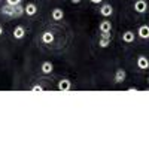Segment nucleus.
<instances>
[{"mask_svg": "<svg viewBox=\"0 0 149 149\" xmlns=\"http://www.w3.org/2000/svg\"><path fill=\"white\" fill-rule=\"evenodd\" d=\"M0 14L2 15H6V17H10V18H19L22 14H24V6L21 5H17V6H12V5H5L0 8Z\"/></svg>", "mask_w": 149, "mask_h": 149, "instance_id": "obj_1", "label": "nucleus"}, {"mask_svg": "<svg viewBox=\"0 0 149 149\" xmlns=\"http://www.w3.org/2000/svg\"><path fill=\"white\" fill-rule=\"evenodd\" d=\"M134 10L137 12V14H145V12L148 10L146 0H136L134 2Z\"/></svg>", "mask_w": 149, "mask_h": 149, "instance_id": "obj_2", "label": "nucleus"}, {"mask_svg": "<svg viewBox=\"0 0 149 149\" xmlns=\"http://www.w3.org/2000/svg\"><path fill=\"white\" fill-rule=\"evenodd\" d=\"M57 88H58V91H61V93H67V91L72 90V82H70L69 79H61V81L58 82V85H57Z\"/></svg>", "mask_w": 149, "mask_h": 149, "instance_id": "obj_3", "label": "nucleus"}, {"mask_svg": "<svg viewBox=\"0 0 149 149\" xmlns=\"http://www.w3.org/2000/svg\"><path fill=\"white\" fill-rule=\"evenodd\" d=\"M12 34H14V39L21 40V39H24V36H26V29L22 26H17L14 29V31H12Z\"/></svg>", "mask_w": 149, "mask_h": 149, "instance_id": "obj_4", "label": "nucleus"}, {"mask_svg": "<svg viewBox=\"0 0 149 149\" xmlns=\"http://www.w3.org/2000/svg\"><path fill=\"white\" fill-rule=\"evenodd\" d=\"M112 14H113V8H112L110 3H104V5L100 8V15H102V17L107 18V17H110Z\"/></svg>", "mask_w": 149, "mask_h": 149, "instance_id": "obj_5", "label": "nucleus"}, {"mask_svg": "<svg viewBox=\"0 0 149 149\" xmlns=\"http://www.w3.org/2000/svg\"><path fill=\"white\" fill-rule=\"evenodd\" d=\"M24 14L29 15V17H34L37 14V6L34 3H27L24 6Z\"/></svg>", "mask_w": 149, "mask_h": 149, "instance_id": "obj_6", "label": "nucleus"}, {"mask_svg": "<svg viewBox=\"0 0 149 149\" xmlns=\"http://www.w3.org/2000/svg\"><path fill=\"white\" fill-rule=\"evenodd\" d=\"M51 17H52L54 21H61L64 18V10L61 8H54L52 12H51Z\"/></svg>", "mask_w": 149, "mask_h": 149, "instance_id": "obj_7", "label": "nucleus"}, {"mask_svg": "<svg viewBox=\"0 0 149 149\" xmlns=\"http://www.w3.org/2000/svg\"><path fill=\"white\" fill-rule=\"evenodd\" d=\"M136 64H137L139 69L146 70V69H149V60H148L145 55H140V57H137V61H136Z\"/></svg>", "mask_w": 149, "mask_h": 149, "instance_id": "obj_8", "label": "nucleus"}, {"mask_svg": "<svg viewBox=\"0 0 149 149\" xmlns=\"http://www.w3.org/2000/svg\"><path fill=\"white\" fill-rule=\"evenodd\" d=\"M134 39H136L134 31L127 30V31H124V33H122V42H125V43H133Z\"/></svg>", "mask_w": 149, "mask_h": 149, "instance_id": "obj_9", "label": "nucleus"}, {"mask_svg": "<svg viewBox=\"0 0 149 149\" xmlns=\"http://www.w3.org/2000/svg\"><path fill=\"white\" fill-rule=\"evenodd\" d=\"M125 78H127V73L124 69H118L115 72V84H122L125 81Z\"/></svg>", "mask_w": 149, "mask_h": 149, "instance_id": "obj_10", "label": "nucleus"}, {"mask_svg": "<svg viewBox=\"0 0 149 149\" xmlns=\"http://www.w3.org/2000/svg\"><path fill=\"white\" fill-rule=\"evenodd\" d=\"M40 39H42V42H43V43H46V45H51V43L54 42L55 37H54V33H51V31H43Z\"/></svg>", "mask_w": 149, "mask_h": 149, "instance_id": "obj_11", "label": "nucleus"}, {"mask_svg": "<svg viewBox=\"0 0 149 149\" xmlns=\"http://www.w3.org/2000/svg\"><path fill=\"white\" fill-rule=\"evenodd\" d=\"M40 70H42V73H45V74H51L52 70H54V66H52L51 61H43L42 66H40Z\"/></svg>", "mask_w": 149, "mask_h": 149, "instance_id": "obj_12", "label": "nucleus"}, {"mask_svg": "<svg viewBox=\"0 0 149 149\" xmlns=\"http://www.w3.org/2000/svg\"><path fill=\"white\" fill-rule=\"evenodd\" d=\"M137 34L140 39H149V26H140L137 30Z\"/></svg>", "mask_w": 149, "mask_h": 149, "instance_id": "obj_13", "label": "nucleus"}, {"mask_svg": "<svg viewBox=\"0 0 149 149\" xmlns=\"http://www.w3.org/2000/svg\"><path fill=\"white\" fill-rule=\"evenodd\" d=\"M98 30H100V33H106V31H110L112 30V22L104 19L100 22V26H98Z\"/></svg>", "mask_w": 149, "mask_h": 149, "instance_id": "obj_14", "label": "nucleus"}, {"mask_svg": "<svg viewBox=\"0 0 149 149\" xmlns=\"http://www.w3.org/2000/svg\"><path fill=\"white\" fill-rule=\"evenodd\" d=\"M110 40L112 39H104V37H100V40H98V46L104 49V48H107L110 45Z\"/></svg>", "mask_w": 149, "mask_h": 149, "instance_id": "obj_15", "label": "nucleus"}, {"mask_svg": "<svg viewBox=\"0 0 149 149\" xmlns=\"http://www.w3.org/2000/svg\"><path fill=\"white\" fill-rule=\"evenodd\" d=\"M31 91H34V93H42V91H43V86L39 85V84H37V85H33V86H31Z\"/></svg>", "mask_w": 149, "mask_h": 149, "instance_id": "obj_16", "label": "nucleus"}, {"mask_svg": "<svg viewBox=\"0 0 149 149\" xmlns=\"http://www.w3.org/2000/svg\"><path fill=\"white\" fill-rule=\"evenodd\" d=\"M8 5H12V6H17V5H21L22 0H6Z\"/></svg>", "mask_w": 149, "mask_h": 149, "instance_id": "obj_17", "label": "nucleus"}, {"mask_svg": "<svg viewBox=\"0 0 149 149\" xmlns=\"http://www.w3.org/2000/svg\"><path fill=\"white\" fill-rule=\"evenodd\" d=\"M90 2H91V3H94V5H98V3H102L103 0H90Z\"/></svg>", "mask_w": 149, "mask_h": 149, "instance_id": "obj_18", "label": "nucleus"}, {"mask_svg": "<svg viewBox=\"0 0 149 149\" xmlns=\"http://www.w3.org/2000/svg\"><path fill=\"white\" fill-rule=\"evenodd\" d=\"M139 88H136V86H130V88H128V91H137Z\"/></svg>", "mask_w": 149, "mask_h": 149, "instance_id": "obj_19", "label": "nucleus"}, {"mask_svg": "<svg viewBox=\"0 0 149 149\" xmlns=\"http://www.w3.org/2000/svg\"><path fill=\"white\" fill-rule=\"evenodd\" d=\"M70 2H72V3H74V5H76V3H81L82 0H70Z\"/></svg>", "mask_w": 149, "mask_h": 149, "instance_id": "obj_20", "label": "nucleus"}, {"mask_svg": "<svg viewBox=\"0 0 149 149\" xmlns=\"http://www.w3.org/2000/svg\"><path fill=\"white\" fill-rule=\"evenodd\" d=\"M2 34H3V27L0 26V36H2Z\"/></svg>", "mask_w": 149, "mask_h": 149, "instance_id": "obj_21", "label": "nucleus"}, {"mask_svg": "<svg viewBox=\"0 0 149 149\" xmlns=\"http://www.w3.org/2000/svg\"><path fill=\"white\" fill-rule=\"evenodd\" d=\"M148 82H149V79H148Z\"/></svg>", "mask_w": 149, "mask_h": 149, "instance_id": "obj_22", "label": "nucleus"}]
</instances>
